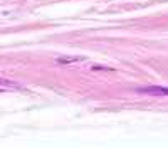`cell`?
Segmentation results:
<instances>
[{
	"instance_id": "obj_2",
	"label": "cell",
	"mask_w": 168,
	"mask_h": 148,
	"mask_svg": "<svg viewBox=\"0 0 168 148\" xmlns=\"http://www.w3.org/2000/svg\"><path fill=\"white\" fill-rule=\"evenodd\" d=\"M76 61H82V57H59V59H57V62H62V64L76 62Z\"/></svg>"
},
{
	"instance_id": "obj_1",
	"label": "cell",
	"mask_w": 168,
	"mask_h": 148,
	"mask_svg": "<svg viewBox=\"0 0 168 148\" xmlns=\"http://www.w3.org/2000/svg\"><path fill=\"white\" fill-rule=\"evenodd\" d=\"M136 91L141 94H151V96H168V88H163V86H146V88H138Z\"/></svg>"
},
{
	"instance_id": "obj_3",
	"label": "cell",
	"mask_w": 168,
	"mask_h": 148,
	"mask_svg": "<svg viewBox=\"0 0 168 148\" xmlns=\"http://www.w3.org/2000/svg\"><path fill=\"white\" fill-rule=\"evenodd\" d=\"M93 71H114L113 67H106V66H93Z\"/></svg>"
}]
</instances>
